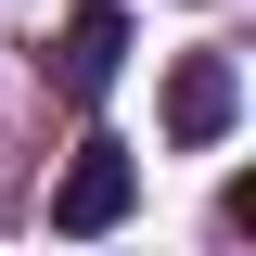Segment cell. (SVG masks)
I'll return each mask as SVG.
<instances>
[{
	"label": "cell",
	"instance_id": "obj_1",
	"mask_svg": "<svg viewBox=\"0 0 256 256\" xmlns=\"http://www.w3.org/2000/svg\"><path fill=\"white\" fill-rule=\"evenodd\" d=\"M128 205H141V166H128V141H77L64 154V180H52V230H116Z\"/></svg>",
	"mask_w": 256,
	"mask_h": 256
},
{
	"label": "cell",
	"instance_id": "obj_2",
	"mask_svg": "<svg viewBox=\"0 0 256 256\" xmlns=\"http://www.w3.org/2000/svg\"><path fill=\"white\" fill-rule=\"evenodd\" d=\"M116 64H128V13H116V0H77L64 38H52V90H64V102H102Z\"/></svg>",
	"mask_w": 256,
	"mask_h": 256
},
{
	"label": "cell",
	"instance_id": "obj_3",
	"mask_svg": "<svg viewBox=\"0 0 256 256\" xmlns=\"http://www.w3.org/2000/svg\"><path fill=\"white\" fill-rule=\"evenodd\" d=\"M230 116H244V64L230 52H192L180 77H166V141H218Z\"/></svg>",
	"mask_w": 256,
	"mask_h": 256
}]
</instances>
